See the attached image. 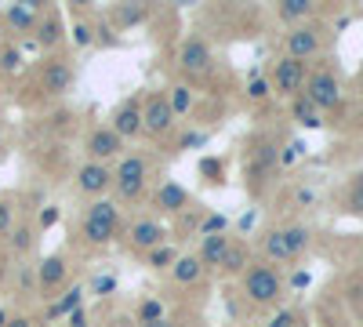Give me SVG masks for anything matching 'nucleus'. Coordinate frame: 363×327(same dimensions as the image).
Here are the masks:
<instances>
[{
	"label": "nucleus",
	"instance_id": "obj_26",
	"mask_svg": "<svg viewBox=\"0 0 363 327\" xmlns=\"http://www.w3.org/2000/svg\"><path fill=\"white\" fill-rule=\"evenodd\" d=\"M291 116H294V121H298L301 128H313V131H316V128H323V113H320L306 95H298V99L291 102Z\"/></svg>",
	"mask_w": 363,
	"mask_h": 327
},
{
	"label": "nucleus",
	"instance_id": "obj_37",
	"mask_svg": "<svg viewBox=\"0 0 363 327\" xmlns=\"http://www.w3.org/2000/svg\"><path fill=\"white\" fill-rule=\"evenodd\" d=\"M298 320H301V316H298L294 309H280V313L272 316V320H269L265 327H298Z\"/></svg>",
	"mask_w": 363,
	"mask_h": 327
},
{
	"label": "nucleus",
	"instance_id": "obj_13",
	"mask_svg": "<svg viewBox=\"0 0 363 327\" xmlns=\"http://www.w3.org/2000/svg\"><path fill=\"white\" fill-rule=\"evenodd\" d=\"M124 236H128V251L145 258L149 251H157L160 244H167V226L157 222V218H149V215H142V218H135L124 229Z\"/></svg>",
	"mask_w": 363,
	"mask_h": 327
},
{
	"label": "nucleus",
	"instance_id": "obj_6",
	"mask_svg": "<svg viewBox=\"0 0 363 327\" xmlns=\"http://www.w3.org/2000/svg\"><path fill=\"white\" fill-rule=\"evenodd\" d=\"M306 80H309V62H298V58H291V55L272 58V66H269L272 95H280V99H291V102H294L301 92H306Z\"/></svg>",
	"mask_w": 363,
	"mask_h": 327
},
{
	"label": "nucleus",
	"instance_id": "obj_30",
	"mask_svg": "<svg viewBox=\"0 0 363 327\" xmlns=\"http://www.w3.org/2000/svg\"><path fill=\"white\" fill-rule=\"evenodd\" d=\"M37 233H40V229H37V226H29V222L15 226V229H11V248H15L18 255H26L29 248L37 244Z\"/></svg>",
	"mask_w": 363,
	"mask_h": 327
},
{
	"label": "nucleus",
	"instance_id": "obj_28",
	"mask_svg": "<svg viewBox=\"0 0 363 327\" xmlns=\"http://www.w3.org/2000/svg\"><path fill=\"white\" fill-rule=\"evenodd\" d=\"M109 18L116 22V29H131V26H138V22H145L149 18V8L142 4H116L113 11H109Z\"/></svg>",
	"mask_w": 363,
	"mask_h": 327
},
{
	"label": "nucleus",
	"instance_id": "obj_43",
	"mask_svg": "<svg viewBox=\"0 0 363 327\" xmlns=\"http://www.w3.org/2000/svg\"><path fill=\"white\" fill-rule=\"evenodd\" d=\"M4 327H37V323L29 320V316H11V320H8Z\"/></svg>",
	"mask_w": 363,
	"mask_h": 327
},
{
	"label": "nucleus",
	"instance_id": "obj_36",
	"mask_svg": "<svg viewBox=\"0 0 363 327\" xmlns=\"http://www.w3.org/2000/svg\"><path fill=\"white\" fill-rule=\"evenodd\" d=\"M15 229V204L11 196H0V236H8Z\"/></svg>",
	"mask_w": 363,
	"mask_h": 327
},
{
	"label": "nucleus",
	"instance_id": "obj_42",
	"mask_svg": "<svg viewBox=\"0 0 363 327\" xmlns=\"http://www.w3.org/2000/svg\"><path fill=\"white\" fill-rule=\"evenodd\" d=\"M66 320H69V327H91V323H87V313H84V309H77V313H69Z\"/></svg>",
	"mask_w": 363,
	"mask_h": 327
},
{
	"label": "nucleus",
	"instance_id": "obj_24",
	"mask_svg": "<svg viewBox=\"0 0 363 327\" xmlns=\"http://www.w3.org/2000/svg\"><path fill=\"white\" fill-rule=\"evenodd\" d=\"M313 15H316L313 0H284V4H277V18L287 22L291 29H294V26H306Z\"/></svg>",
	"mask_w": 363,
	"mask_h": 327
},
{
	"label": "nucleus",
	"instance_id": "obj_1",
	"mask_svg": "<svg viewBox=\"0 0 363 327\" xmlns=\"http://www.w3.org/2000/svg\"><path fill=\"white\" fill-rule=\"evenodd\" d=\"M124 233V215L116 200H91L80 215V244L84 248H109Z\"/></svg>",
	"mask_w": 363,
	"mask_h": 327
},
{
	"label": "nucleus",
	"instance_id": "obj_7",
	"mask_svg": "<svg viewBox=\"0 0 363 327\" xmlns=\"http://www.w3.org/2000/svg\"><path fill=\"white\" fill-rule=\"evenodd\" d=\"M306 95L320 113H335L342 102H345V92H342V80H338V73L330 70V66H316V70H309V80H306Z\"/></svg>",
	"mask_w": 363,
	"mask_h": 327
},
{
	"label": "nucleus",
	"instance_id": "obj_47",
	"mask_svg": "<svg viewBox=\"0 0 363 327\" xmlns=\"http://www.w3.org/2000/svg\"><path fill=\"white\" fill-rule=\"evenodd\" d=\"M359 95H363V77H359Z\"/></svg>",
	"mask_w": 363,
	"mask_h": 327
},
{
	"label": "nucleus",
	"instance_id": "obj_31",
	"mask_svg": "<svg viewBox=\"0 0 363 327\" xmlns=\"http://www.w3.org/2000/svg\"><path fill=\"white\" fill-rule=\"evenodd\" d=\"M345 211L349 215H363V171L352 174V182L345 189Z\"/></svg>",
	"mask_w": 363,
	"mask_h": 327
},
{
	"label": "nucleus",
	"instance_id": "obj_34",
	"mask_svg": "<svg viewBox=\"0 0 363 327\" xmlns=\"http://www.w3.org/2000/svg\"><path fill=\"white\" fill-rule=\"evenodd\" d=\"M196 233H200V236H215V233H229V218H225V215H215V211H207Z\"/></svg>",
	"mask_w": 363,
	"mask_h": 327
},
{
	"label": "nucleus",
	"instance_id": "obj_40",
	"mask_svg": "<svg viewBox=\"0 0 363 327\" xmlns=\"http://www.w3.org/2000/svg\"><path fill=\"white\" fill-rule=\"evenodd\" d=\"M58 222V207H44L40 211V222H37V229H48V226H55Z\"/></svg>",
	"mask_w": 363,
	"mask_h": 327
},
{
	"label": "nucleus",
	"instance_id": "obj_17",
	"mask_svg": "<svg viewBox=\"0 0 363 327\" xmlns=\"http://www.w3.org/2000/svg\"><path fill=\"white\" fill-rule=\"evenodd\" d=\"M109 128L124 138V142L138 138V135H142V99L131 95V99L120 102V106L113 109V116H109Z\"/></svg>",
	"mask_w": 363,
	"mask_h": 327
},
{
	"label": "nucleus",
	"instance_id": "obj_23",
	"mask_svg": "<svg viewBox=\"0 0 363 327\" xmlns=\"http://www.w3.org/2000/svg\"><path fill=\"white\" fill-rule=\"evenodd\" d=\"M40 11H44V4H15V8L4 11V22L15 29V33H33Z\"/></svg>",
	"mask_w": 363,
	"mask_h": 327
},
{
	"label": "nucleus",
	"instance_id": "obj_11",
	"mask_svg": "<svg viewBox=\"0 0 363 327\" xmlns=\"http://www.w3.org/2000/svg\"><path fill=\"white\" fill-rule=\"evenodd\" d=\"M116 182V174H113V164H95V160H84L73 174V189L80 196H91V200H102Z\"/></svg>",
	"mask_w": 363,
	"mask_h": 327
},
{
	"label": "nucleus",
	"instance_id": "obj_48",
	"mask_svg": "<svg viewBox=\"0 0 363 327\" xmlns=\"http://www.w3.org/2000/svg\"><path fill=\"white\" fill-rule=\"evenodd\" d=\"M0 280H4V265H0Z\"/></svg>",
	"mask_w": 363,
	"mask_h": 327
},
{
	"label": "nucleus",
	"instance_id": "obj_10",
	"mask_svg": "<svg viewBox=\"0 0 363 327\" xmlns=\"http://www.w3.org/2000/svg\"><path fill=\"white\" fill-rule=\"evenodd\" d=\"M174 124H178V116L167 102V92H149L142 99V135L164 138V135L174 131Z\"/></svg>",
	"mask_w": 363,
	"mask_h": 327
},
{
	"label": "nucleus",
	"instance_id": "obj_18",
	"mask_svg": "<svg viewBox=\"0 0 363 327\" xmlns=\"http://www.w3.org/2000/svg\"><path fill=\"white\" fill-rule=\"evenodd\" d=\"M33 33H37V44H44V48L55 51L58 44L66 40V33H69L66 22H62V11H58V8H44L40 18H37V29H33Z\"/></svg>",
	"mask_w": 363,
	"mask_h": 327
},
{
	"label": "nucleus",
	"instance_id": "obj_32",
	"mask_svg": "<svg viewBox=\"0 0 363 327\" xmlns=\"http://www.w3.org/2000/svg\"><path fill=\"white\" fill-rule=\"evenodd\" d=\"M164 316H167V309H164L160 299H145V302L135 306V320H138V323H157V320H164Z\"/></svg>",
	"mask_w": 363,
	"mask_h": 327
},
{
	"label": "nucleus",
	"instance_id": "obj_12",
	"mask_svg": "<svg viewBox=\"0 0 363 327\" xmlns=\"http://www.w3.org/2000/svg\"><path fill=\"white\" fill-rule=\"evenodd\" d=\"M124 138H120L109 124H99V128H91L87 138H84V153L87 160H95V164H116L120 157H124Z\"/></svg>",
	"mask_w": 363,
	"mask_h": 327
},
{
	"label": "nucleus",
	"instance_id": "obj_2",
	"mask_svg": "<svg viewBox=\"0 0 363 327\" xmlns=\"http://www.w3.org/2000/svg\"><path fill=\"white\" fill-rule=\"evenodd\" d=\"M280 167V142L272 135H251L247 138V153H244V174H247V189L251 193H265L272 174Z\"/></svg>",
	"mask_w": 363,
	"mask_h": 327
},
{
	"label": "nucleus",
	"instance_id": "obj_46",
	"mask_svg": "<svg viewBox=\"0 0 363 327\" xmlns=\"http://www.w3.org/2000/svg\"><path fill=\"white\" fill-rule=\"evenodd\" d=\"M0 145H4V121H0Z\"/></svg>",
	"mask_w": 363,
	"mask_h": 327
},
{
	"label": "nucleus",
	"instance_id": "obj_15",
	"mask_svg": "<svg viewBox=\"0 0 363 327\" xmlns=\"http://www.w3.org/2000/svg\"><path fill=\"white\" fill-rule=\"evenodd\" d=\"M149 204H153V211L178 218V215H186L189 207H193V196H189V189H186V186H178V182H171V178H167V182H160V186L153 189Z\"/></svg>",
	"mask_w": 363,
	"mask_h": 327
},
{
	"label": "nucleus",
	"instance_id": "obj_4",
	"mask_svg": "<svg viewBox=\"0 0 363 327\" xmlns=\"http://www.w3.org/2000/svg\"><path fill=\"white\" fill-rule=\"evenodd\" d=\"M240 291H244V299L251 306H277L284 299V277L272 262H255L240 277Z\"/></svg>",
	"mask_w": 363,
	"mask_h": 327
},
{
	"label": "nucleus",
	"instance_id": "obj_35",
	"mask_svg": "<svg viewBox=\"0 0 363 327\" xmlns=\"http://www.w3.org/2000/svg\"><path fill=\"white\" fill-rule=\"evenodd\" d=\"M269 95H272L269 77H251V80H247V99H251V102H265Z\"/></svg>",
	"mask_w": 363,
	"mask_h": 327
},
{
	"label": "nucleus",
	"instance_id": "obj_44",
	"mask_svg": "<svg viewBox=\"0 0 363 327\" xmlns=\"http://www.w3.org/2000/svg\"><path fill=\"white\" fill-rule=\"evenodd\" d=\"M142 327H178L171 316H164V320H157V323H142Z\"/></svg>",
	"mask_w": 363,
	"mask_h": 327
},
{
	"label": "nucleus",
	"instance_id": "obj_8",
	"mask_svg": "<svg viewBox=\"0 0 363 327\" xmlns=\"http://www.w3.org/2000/svg\"><path fill=\"white\" fill-rule=\"evenodd\" d=\"M178 70L186 73L189 80H203V77L215 73V51H211L207 37L189 33L186 40H182V48H178Z\"/></svg>",
	"mask_w": 363,
	"mask_h": 327
},
{
	"label": "nucleus",
	"instance_id": "obj_3",
	"mask_svg": "<svg viewBox=\"0 0 363 327\" xmlns=\"http://www.w3.org/2000/svg\"><path fill=\"white\" fill-rule=\"evenodd\" d=\"M313 244V229L309 226H301V222H284V226H269L265 236H262V251H265V262H298L301 255L309 251Z\"/></svg>",
	"mask_w": 363,
	"mask_h": 327
},
{
	"label": "nucleus",
	"instance_id": "obj_9",
	"mask_svg": "<svg viewBox=\"0 0 363 327\" xmlns=\"http://www.w3.org/2000/svg\"><path fill=\"white\" fill-rule=\"evenodd\" d=\"M323 48H327V29L316 26V22L294 26L284 33V55L298 58V62H309V58L323 55Z\"/></svg>",
	"mask_w": 363,
	"mask_h": 327
},
{
	"label": "nucleus",
	"instance_id": "obj_45",
	"mask_svg": "<svg viewBox=\"0 0 363 327\" xmlns=\"http://www.w3.org/2000/svg\"><path fill=\"white\" fill-rule=\"evenodd\" d=\"M8 44H11V40H8V33H4V22H0V51H4Z\"/></svg>",
	"mask_w": 363,
	"mask_h": 327
},
{
	"label": "nucleus",
	"instance_id": "obj_20",
	"mask_svg": "<svg viewBox=\"0 0 363 327\" xmlns=\"http://www.w3.org/2000/svg\"><path fill=\"white\" fill-rule=\"evenodd\" d=\"M233 244V236L229 233H215V236H200V248H196V258L203 262V270H218L225 251Z\"/></svg>",
	"mask_w": 363,
	"mask_h": 327
},
{
	"label": "nucleus",
	"instance_id": "obj_33",
	"mask_svg": "<svg viewBox=\"0 0 363 327\" xmlns=\"http://www.w3.org/2000/svg\"><path fill=\"white\" fill-rule=\"evenodd\" d=\"M22 70V48L18 44H8L0 51V73H18Z\"/></svg>",
	"mask_w": 363,
	"mask_h": 327
},
{
	"label": "nucleus",
	"instance_id": "obj_29",
	"mask_svg": "<svg viewBox=\"0 0 363 327\" xmlns=\"http://www.w3.org/2000/svg\"><path fill=\"white\" fill-rule=\"evenodd\" d=\"M178 255H182V251H178L174 244H160L157 251L145 255V265H149V270H157V273H164V270L171 273V265L178 262Z\"/></svg>",
	"mask_w": 363,
	"mask_h": 327
},
{
	"label": "nucleus",
	"instance_id": "obj_14",
	"mask_svg": "<svg viewBox=\"0 0 363 327\" xmlns=\"http://www.w3.org/2000/svg\"><path fill=\"white\" fill-rule=\"evenodd\" d=\"M77 80V70L66 55H48L40 62V87L51 95V99H62Z\"/></svg>",
	"mask_w": 363,
	"mask_h": 327
},
{
	"label": "nucleus",
	"instance_id": "obj_22",
	"mask_svg": "<svg viewBox=\"0 0 363 327\" xmlns=\"http://www.w3.org/2000/svg\"><path fill=\"white\" fill-rule=\"evenodd\" d=\"M77 309H84V287L80 284H69L55 302H48V320H62V316H69Z\"/></svg>",
	"mask_w": 363,
	"mask_h": 327
},
{
	"label": "nucleus",
	"instance_id": "obj_38",
	"mask_svg": "<svg viewBox=\"0 0 363 327\" xmlns=\"http://www.w3.org/2000/svg\"><path fill=\"white\" fill-rule=\"evenodd\" d=\"M200 171L207 174V182H215V186H218L222 178H225V167H222L218 160H203V164H200Z\"/></svg>",
	"mask_w": 363,
	"mask_h": 327
},
{
	"label": "nucleus",
	"instance_id": "obj_21",
	"mask_svg": "<svg viewBox=\"0 0 363 327\" xmlns=\"http://www.w3.org/2000/svg\"><path fill=\"white\" fill-rule=\"evenodd\" d=\"M203 262L196 258V251H189V255H178V262L171 265V280L178 284V287H193L196 280H203Z\"/></svg>",
	"mask_w": 363,
	"mask_h": 327
},
{
	"label": "nucleus",
	"instance_id": "obj_5",
	"mask_svg": "<svg viewBox=\"0 0 363 327\" xmlns=\"http://www.w3.org/2000/svg\"><path fill=\"white\" fill-rule=\"evenodd\" d=\"M113 174H116V182H113L116 200L138 204V200L149 193V157H142V153H124V157L113 164Z\"/></svg>",
	"mask_w": 363,
	"mask_h": 327
},
{
	"label": "nucleus",
	"instance_id": "obj_41",
	"mask_svg": "<svg viewBox=\"0 0 363 327\" xmlns=\"http://www.w3.org/2000/svg\"><path fill=\"white\" fill-rule=\"evenodd\" d=\"M113 287H116V280H113V277H99V280H95V291H99V294H109Z\"/></svg>",
	"mask_w": 363,
	"mask_h": 327
},
{
	"label": "nucleus",
	"instance_id": "obj_16",
	"mask_svg": "<svg viewBox=\"0 0 363 327\" xmlns=\"http://www.w3.org/2000/svg\"><path fill=\"white\" fill-rule=\"evenodd\" d=\"M66 277H69L66 255H44L40 265H37V294H40V299H51V294H58V287H69Z\"/></svg>",
	"mask_w": 363,
	"mask_h": 327
},
{
	"label": "nucleus",
	"instance_id": "obj_19",
	"mask_svg": "<svg viewBox=\"0 0 363 327\" xmlns=\"http://www.w3.org/2000/svg\"><path fill=\"white\" fill-rule=\"evenodd\" d=\"M251 265H255L251 244L240 240V236H233V244H229V251H225V258H222V265H218V273H222V277H244Z\"/></svg>",
	"mask_w": 363,
	"mask_h": 327
},
{
	"label": "nucleus",
	"instance_id": "obj_25",
	"mask_svg": "<svg viewBox=\"0 0 363 327\" xmlns=\"http://www.w3.org/2000/svg\"><path fill=\"white\" fill-rule=\"evenodd\" d=\"M167 102H171L174 116H186V113L196 106V87H193L189 80H178V84H171V87H167Z\"/></svg>",
	"mask_w": 363,
	"mask_h": 327
},
{
	"label": "nucleus",
	"instance_id": "obj_27",
	"mask_svg": "<svg viewBox=\"0 0 363 327\" xmlns=\"http://www.w3.org/2000/svg\"><path fill=\"white\" fill-rule=\"evenodd\" d=\"M69 37L77 48H95L99 44V29H95V18L91 15H77V22L69 26Z\"/></svg>",
	"mask_w": 363,
	"mask_h": 327
},
{
	"label": "nucleus",
	"instance_id": "obj_39",
	"mask_svg": "<svg viewBox=\"0 0 363 327\" xmlns=\"http://www.w3.org/2000/svg\"><path fill=\"white\" fill-rule=\"evenodd\" d=\"M203 142H207L203 131H186V135L178 138V150H193V145H203Z\"/></svg>",
	"mask_w": 363,
	"mask_h": 327
}]
</instances>
